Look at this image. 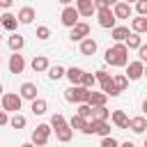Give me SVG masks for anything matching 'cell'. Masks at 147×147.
Instances as JSON below:
<instances>
[{
  "label": "cell",
  "instance_id": "1",
  "mask_svg": "<svg viewBox=\"0 0 147 147\" xmlns=\"http://www.w3.org/2000/svg\"><path fill=\"white\" fill-rule=\"evenodd\" d=\"M103 60H106V64H110V67H126V64H129V48H126L124 44H115L113 48L106 51Z\"/></svg>",
  "mask_w": 147,
  "mask_h": 147
},
{
  "label": "cell",
  "instance_id": "2",
  "mask_svg": "<svg viewBox=\"0 0 147 147\" xmlns=\"http://www.w3.org/2000/svg\"><path fill=\"white\" fill-rule=\"evenodd\" d=\"M92 90H85L83 85H71L69 90H64V99L69 103H87V96H90Z\"/></svg>",
  "mask_w": 147,
  "mask_h": 147
},
{
  "label": "cell",
  "instance_id": "3",
  "mask_svg": "<svg viewBox=\"0 0 147 147\" xmlns=\"http://www.w3.org/2000/svg\"><path fill=\"white\" fill-rule=\"evenodd\" d=\"M51 126L48 124H39L34 131H32V145L34 147H46V142H48V138H51Z\"/></svg>",
  "mask_w": 147,
  "mask_h": 147
},
{
  "label": "cell",
  "instance_id": "4",
  "mask_svg": "<svg viewBox=\"0 0 147 147\" xmlns=\"http://www.w3.org/2000/svg\"><path fill=\"white\" fill-rule=\"evenodd\" d=\"M21 103H23V99L18 94H11V92L2 94V110L5 113H18L21 110Z\"/></svg>",
  "mask_w": 147,
  "mask_h": 147
},
{
  "label": "cell",
  "instance_id": "5",
  "mask_svg": "<svg viewBox=\"0 0 147 147\" xmlns=\"http://www.w3.org/2000/svg\"><path fill=\"white\" fill-rule=\"evenodd\" d=\"M96 14H99V25L101 28H115V23H117V18L113 16V9L110 7H103V9H96Z\"/></svg>",
  "mask_w": 147,
  "mask_h": 147
},
{
  "label": "cell",
  "instance_id": "6",
  "mask_svg": "<svg viewBox=\"0 0 147 147\" xmlns=\"http://www.w3.org/2000/svg\"><path fill=\"white\" fill-rule=\"evenodd\" d=\"M60 21H62V25H67V28H74L76 23H78V11H76V7H64L62 9V14H60Z\"/></svg>",
  "mask_w": 147,
  "mask_h": 147
},
{
  "label": "cell",
  "instance_id": "7",
  "mask_svg": "<svg viewBox=\"0 0 147 147\" xmlns=\"http://www.w3.org/2000/svg\"><path fill=\"white\" fill-rule=\"evenodd\" d=\"M85 37H90V25L78 21V23L71 28V32H69V39H71V41H83Z\"/></svg>",
  "mask_w": 147,
  "mask_h": 147
},
{
  "label": "cell",
  "instance_id": "8",
  "mask_svg": "<svg viewBox=\"0 0 147 147\" xmlns=\"http://www.w3.org/2000/svg\"><path fill=\"white\" fill-rule=\"evenodd\" d=\"M142 74H145V64H142L140 60H138V62H129V64H126V74H124V76H126V80H138Z\"/></svg>",
  "mask_w": 147,
  "mask_h": 147
},
{
  "label": "cell",
  "instance_id": "9",
  "mask_svg": "<svg viewBox=\"0 0 147 147\" xmlns=\"http://www.w3.org/2000/svg\"><path fill=\"white\" fill-rule=\"evenodd\" d=\"M23 69H25L23 55H21V53H14V55L9 57V71H11V74H23Z\"/></svg>",
  "mask_w": 147,
  "mask_h": 147
},
{
  "label": "cell",
  "instance_id": "10",
  "mask_svg": "<svg viewBox=\"0 0 147 147\" xmlns=\"http://www.w3.org/2000/svg\"><path fill=\"white\" fill-rule=\"evenodd\" d=\"M74 2H76L78 16H92L94 14V2L92 0H74Z\"/></svg>",
  "mask_w": 147,
  "mask_h": 147
},
{
  "label": "cell",
  "instance_id": "11",
  "mask_svg": "<svg viewBox=\"0 0 147 147\" xmlns=\"http://www.w3.org/2000/svg\"><path fill=\"white\" fill-rule=\"evenodd\" d=\"M34 9L32 7H23V9H18V14H16V21L18 23H23V25H30L32 21H34Z\"/></svg>",
  "mask_w": 147,
  "mask_h": 147
},
{
  "label": "cell",
  "instance_id": "12",
  "mask_svg": "<svg viewBox=\"0 0 147 147\" xmlns=\"http://www.w3.org/2000/svg\"><path fill=\"white\" fill-rule=\"evenodd\" d=\"M18 96H21V99H28V101L37 99V85H34V83H23L21 90H18Z\"/></svg>",
  "mask_w": 147,
  "mask_h": 147
},
{
  "label": "cell",
  "instance_id": "13",
  "mask_svg": "<svg viewBox=\"0 0 147 147\" xmlns=\"http://www.w3.org/2000/svg\"><path fill=\"white\" fill-rule=\"evenodd\" d=\"M113 16H115V18H129V16H131V5H126V2H115V5H113Z\"/></svg>",
  "mask_w": 147,
  "mask_h": 147
},
{
  "label": "cell",
  "instance_id": "14",
  "mask_svg": "<svg viewBox=\"0 0 147 147\" xmlns=\"http://www.w3.org/2000/svg\"><path fill=\"white\" fill-rule=\"evenodd\" d=\"M71 136H74V131L69 129V124L64 122V124H60V126H55V138L60 140V142H69L71 140Z\"/></svg>",
  "mask_w": 147,
  "mask_h": 147
},
{
  "label": "cell",
  "instance_id": "15",
  "mask_svg": "<svg viewBox=\"0 0 147 147\" xmlns=\"http://www.w3.org/2000/svg\"><path fill=\"white\" fill-rule=\"evenodd\" d=\"M83 69H78V67H71V69H64V76L69 78V83L71 85H80V80H83Z\"/></svg>",
  "mask_w": 147,
  "mask_h": 147
},
{
  "label": "cell",
  "instance_id": "16",
  "mask_svg": "<svg viewBox=\"0 0 147 147\" xmlns=\"http://www.w3.org/2000/svg\"><path fill=\"white\" fill-rule=\"evenodd\" d=\"M110 119H113V124H115L117 129H126V126H129V117H126L124 110H113Z\"/></svg>",
  "mask_w": 147,
  "mask_h": 147
},
{
  "label": "cell",
  "instance_id": "17",
  "mask_svg": "<svg viewBox=\"0 0 147 147\" xmlns=\"http://www.w3.org/2000/svg\"><path fill=\"white\" fill-rule=\"evenodd\" d=\"M0 25L5 28V30H16V25H18V21H16V16L14 14H9V11H5L2 16H0Z\"/></svg>",
  "mask_w": 147,
  "mask_h": 147
},
{
  "label": "cell",
  "instance_id": "18",
  "mask_svg": "<svg viewBox=\"0 0 147 147\" xmlns=\"http://www.w3.org/2000/svg\"><path fill=\"white\" fill-rule=\"evenodd\" d=\"M106 94L103 92H90V96H87V106H92V108H99V106H106Z\"/></svg>",
  "mask_w": 147,
  "mask_h": 147
},
{
  "label": "cell",
  "instance_id": "19",
  "mask_svg": "<svg viewBox=\"0 0 147 147\" xmlns=\"http://www.w3.org/2000/svg\"><path fill=\"white\" fill-rule=\"evenodd\" d=\"M126 129H131L133 133H142V131L147 129V119H145V117H131Z\"/></svg>",
  "mask_w": 147,
  "mask_h": 147
},
{
  "label": "cell",
  "instance_id": "20",
  "mask_svg": "<svg viewBox=\"0 0 147 147\" xmlns=\"http://www.w3.org/2000/svg\"><path fill=\"white\" fill-rule=\"evenodd\" d=\"M110 32H113V39H115V41H117V44H124V39H126V37H129V34H131V32H129V28H126V25H115V28H113V30H110Z\"/></svg>",
  "mask_w": 147,
  "mask_h": 147
},
{
  "label": "cell",
  "instance_id": "21",
  "mask_svg": "<svg viewBox=\"0 0 147 147\" xmlns=\"http://www.w3.org/2000/svg\"><path fill=\"white\" fill-rule=\"evenodd\" d=\"M80 53H83V55H94V53H96V41H94L92 37H85V39L80 41Z\"/></svg>",
  "mask_w": 147,
  "mask_h": 147
},
{
  "label": "cell",
  "instance_id": "22",
  "mask_svg": "<svg viewBox=\"0 0 147 147\" xmlns=\"http://www.w3.org/2000/svg\"><path fill=\"white\" fill-rule=\"evenodd\" d=\"M30 67H32L37 74H41V71L48 69V57H46V55H34V60L30 62Z\"/></svg>",
  "mask_w": 147,
  "mask_h": 147
},
{
  "label": "cell",
  "instance_id": "23",
  "mask_svg": "<svg viewBox=\"0 0 147 147\" xmlns=\"http://www.w3.org/2000/svg\"><path fill=\"white\" fill-rule=\"evenodd\" d=\"M131 28H133V32H136V34L147 32V18H145V16H136V18L131 21Z\"/></svg>",
  "mask_w": 147,
  "mask_h": 147
},
{
  "label": "cell",
  "instance_id": "24",
  "mask_svg": "<svg viewBox=\"0 0 147 147\" xmlns=\"http://www.w3.org/2000/svg\"><path fill=\"white\" fill-rule=\"evenodd\" d=\"M7 44H9V48H11L14 53H21V48L25 46V39H23V34H11Z\"/></svg>",
  "mask_w": 147,
  "mask_h": 147
},
{
  "label": "cell",
  "instance_id": "25",
  "mask_svg": "<svg viewBox=\"0 0 147 147\" xmlns=\"http://www.w3.org/2000/svg\"><path fill=\"white\" fill-rule=\"evenodd\" d=\"M101 92H103L106 96H117V94H119V90L115 87L113 78H108V80H103V83H101Z\"/></svg>",
  "mask_w": 147,
  "mask_h": 147
},
{
  "label": "cell",
  "instance_id": "26",
  "mask_svg": "<svg viewBox=\"0 0 147 147\" xmlns=\"http://www.w3.org/2000/svg\"><path fill=\"white\" fill-rule=\"evenodd\" d=\"M110 117V110L106 106H99V108H92V119H99V122H108Z\"/></svg>",
  "mask_w": 147,
  "mask_h": 147
},
{
  "label": "cell",
  "instance_id": "27",
  "mask_svg": "<svg viewBox=\"0 0 147 147\" xmlns=\"http://www.w3.org/2000/svg\"><path fill=\"white\" fill-rule=\"evenodd\" d=\"M124 41H126L124 46L131 51V48H140V44H142V37H140V34H136V32H131V34H129Z\"/></svg>",
  "mask_w": 147,
  "mask_h": 147
},
{
  "label": "cell",
  "instance_id": "28",
  "mask_svg": "<svg viewBox=\"0 0 147 147\" xmlns=\"http://www.w3.org/2000/svg\"><path fill=\"white\" fill-rule=\"evenodd\" d=\"M46 108H48V103H46L44 99H32V106H30V110H32L34 115H44V113H46Z\"/></svg>",
  "mask_w": 147,
  "mask_h": 147
},
{
  "label": "cell",
  "instance_id": "29",
  "mask_svg": "<svg viewBox=\"0 0 147 147\" xmlns=\"http://www.w3.org/2000/svg\"><path fill=\"white\" fill-rule=\"evenodd\" d=\"M46 71H48V78H51V80H60V78H64V67H60V64L48 67Z\"/></svg>",
  "mask_w": 147,
  "mask_h": 147
},
{
  "label": "cell",
  "instance_id": "30",
  "mask_svg": "<svg viewBox=\"0 0 147 147\" xmlns=\"http://www.w3.org/2000/svg\"><path fill=\"white\" fill-rule=\"evenodd\" d=\"M85 122H87V119H83L80 115H71V119H69L67 124H69V129H71V131H74V129H78V131H83V126H85Z\"/></svg>",
  "mask_w": 147,
  "mask_h": 147
},
{
  "label": "cell",
  "instance_id": "31",
  "mask_svg": "<svg viewBox=\"0 0 147 147\" xmlns=\"http://www.w3.org/2000/svg\"><path fill=\"white\" fill-rule=\"evenodd\" d=\"M113 83H115V87H117L119 92H124V90L129 87V80H126V76H124V74H117V76L113 78Z\"/></svg>",
  "mask_w": 147,
  "mask_h": 147
},
{
  "label": "cell",
  "instance_id": "32",
  "mask_svg": "<svg viewBox=\"0 0 147 147\" xmlns=\"http://www.w3.org/2000/svg\"><path fill=\"white\" fill-rule=\"evenodd\" d=\"M9 124H11V126H14V129H23V126H25V124H28V119H25V117H23V115H21V113H16V115H14V117H11V119H9Z\"/></svg>",
  "mask_w": 147,
  "mask_h": 147
},
{
  "label": "cell",
  "instance_id": "33",
  "mask_svg": "<svg viewBox=\"0 0 147 147\" xmlns=\"http://www.w3.org/2000/svg\"><path fill=\"white\" fill-rule=\"evenodd\" d=\"M76 115H80L83 119H92V106H87V103H80Z\"/></svg>",
  "mask_w": 147,
  "mask_h": 147
},
{
  "label": "cell",
  "instance_id": "34",
  "mask_svg": "<svg viewBox=\"0 0 147 147\" xmlns=\"http://www.w3.org/2000/svg\"><path fill=\"white\" fill-rule=\"evenodd\" d=\"M94 83H96V80H94V74H83L80 85H83L85 90H92V87H94Z\"/></svg>",
  "mask_w": 147,
  "mask_h": 147
},
{
  "label": "cell",
  "instance_id": "35",
  "mask_svg": "<svg viewBox=\"0 0 147 147\" xmlns=\"http://www.w3.org/2000/svg\"><path fill=\"white\" fill-rule=\"evenodd\" d=\"M48 37H51V28L39 25V28H37V39H48Z\"/></svg>",
  "mask_w": 147,
  "mask_h": 147
},
{
  "label": "cell",
  "instance_id": "36",
  "mask_svg": "<svg viewBox=\"0 0 147 147\" xmlns=\"http://www.w3.org/2000/svg\"><path fill=\"white\" fill-rule=\"evenodd\" d=\"M136 9L138 16H147V0H136Z\"/></svg>",
  "mask_w": 147,
  "mask_h": 147
},
{
  "label": "cell",
  "instance_id": "37",
  "mask_svg": "<svg viewBox=\"0 0 147 147\" xmlns=\"http://www.w3.org/2000/svg\"><path fill=\"white\" fill-rule=\"evenodd\" d=\"M101 147H119V142L113 136H106V138H101Z\"/></svg>",
  "mask_w": 147,
  "mask_h": 147
},
{
  "label": "cell",
  "instance_id": "38",
  "mask_svg": "<svg viewBox=\"0 0 147 147\" xmlns=\"http://www.w3.org/2000/svg\"><path fill=\"white\" fill-rule=\"evenodd\" d=\"M60 124H64V117H62L60 113H55V115L51 117V124H48V126H51V129H55V126H60Z\"/></svg>",
  "mask_w": 147,
  "mask_h": 147
},
{
  "label": "cell",
  "instance_id": "39",
  "mask_svg": "<svg viewBox=\"0 0 147 147\" xmlns=\"http://www.w3.org/2000/svg\"><path fill=\"white\" fill-rule=\"evenodd\" d=\"M108 78H110V74L103 71V69H99V71L94 74V80H99V83H103V80H108Z\"/></svg>",
  "mask_w": 147,
  "mask_h": 147
},
{
  "label": "cell",
  "instance_id": "40",
  "mask_svg": "<svg viewBox=\"0 0 147 147\" xmlns=\"http://www.w3.org/2000/svg\"><path fill=\"white\" fill-rule=\"evenodd\" d=\"M138 55H140V62L145 64V60H147V46H145V44H140V48H138Z\"/></svg>",
  "mask_w": 147,
  "mask_h": 147
},
{
  "label": "cell",
  "instance_id": "41",
  "mask_svg": "<svg viewBox=\"0 0 147 147\" xmlns=\"http://www.w3.org/2000/svg\"><path fill=\"white\" fill-rule=\"evenodd\" d=\"M11 5H14V0H0V7H2V9H9Z\"/></svg>",
  "mask_w": 147,
  "mask_h": 147
},
{
  "label": "cell",
  "instance_id": "42",
  "mask_svg": "<svg viewBox=\"0 0 147 147\" xmlns=\"http://www.w3.org/2000/svg\"><path fill=\"white\" fill-rule=\"evenodd\" d=\"M7 122H9L7 113H5V110H0V126H2V124H7Z\"/></svg>",
  "mask_w": 147,
  "mask_h": 147
},
{
  "label": "cell",
  "instance_id": "43",
  "mask_svg": "<svg viewBox=\"0 0 147 147\" xmlns=\"http://www.w3.org/2000/svg\"><path fill=\"white\" fill-rule=\"evenodd\" d=\"M57 2H60V5H64V7H69V5L74 2V0H57Z\"/></svg>",
  "mask_w": 147,
  "mask_h": 147
},
{
  "label": "cell",
  "instance_id": "44",
  "mask_svg": "<svg viewBox=\"0 0 147 147\" xmlns=\"http://www.w3.org/2000/svg\"><path fill=\"white\" fill-rule=\"evenodd\" d=\"M119 147H136V145H133V142H129V140H126V142H122V145H119Z\"/></svg>",
  "mask_w": 147,
  "mask_h": 147
},
{
  "label": "cell",
  "instance_id": "45",
  "mask_svg": "<svg viewBox=\"0 0 147 147\" xmlns=\"http://www.w3.org/2000/svg\"><path fill=\"white\" fill-rule=\"evenodd\" d=\"M106 2H108V7H113V5H115V2H119V0H106Z\"/></svg>",
  "mask_w": 147,
  "mask_h": 147
},
{
  "label": "cell",
  "instance_id": "46",
  "mask_svg": "<svg viewBox=\"0 0 147 147\" xmlns=\"http://www.w3.org/2000/svg\"><path fill=\"white\" fill-rule=\"evenodd\" d=\"M21 147H34V145H32V142H23Z\"/></svg>",
  "mask_w": 147,
  "mask_h": 147
},
{
  "label": "cell",
  "instance_id": "47",
  "mask_svg": "<svg viewBox=\"0 0 147 147\" xmlns=\"http://www.w3.org/2000/svg\"><path fill=\"white\" fill-rule=\"evenodd\" d=\"M124 2H126V5H131V2H136V0H124Z\"/></svg>",
  "mask_w": 147,
  "mask_h": 147
},
{
  "label": "cell",
  "instance_id": "48",
  "mask_svg": "<svg viewBox=\"0 0 147 147\" xmlns=\"http://www.w3.org/2000/svg\"><path fill=\"white\" fill-rule=\"evenodd\" d=\"M0 96H2V85H0Z\"/></svg>",
  "mask_w": 147,
  "mask_h": 147
},
{
  "label": "cell",
  "instance_id": "49",
  "mask_svg": "<svg viewBox=\"0 0 147 147\" xmlns=\"http://www.w3.org/2000/svg\"><path fill=\"white\" fill-rule=\"evenodd\" d=\"M0 39H2V34H0Z\"/></svg>",
  "mask_w": 147,
  "mask_h": 147
},
{
  "label": "cell",
  "instance_id": "50",
  "mask_svg": "<svg viewBox=\"0 0 147 147\" xmlns=\"http://www.w3.org/2000/svg\"><path fill=\"white\" fill-rule=\"evenodd\" d=\"M0 62H2V57H0Z\"/></svg>",
  "mask_w": 147,
  "mask_h": 147
}]
</instances>
